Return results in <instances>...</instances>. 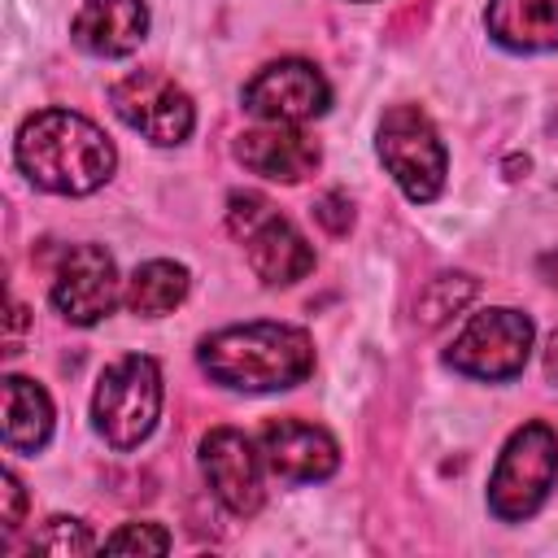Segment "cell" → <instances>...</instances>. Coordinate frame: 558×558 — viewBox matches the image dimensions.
Returning <instances> with one entry per match:
<instances>
[{
    "instance_id": "12",
    "label": "cell",
    "mask_w": 558,
    "mask_h": 558,
    "mask_svg": "<svg viewBox=\"0 0 558 558\" xmlns=\"http://www.w3.org/2000/svg\"><path fill=\"white\" fill-rule=\"evenodd\" d=\"M257 449H262V462L288 484H314V480H327L340 466L336 440L318 423H305V418L266 423Z\"/></svg>"
},
{
    "instance_id": "11",
    "label": "cell",
    "mask_w": 558,
    "mask_h": 558,
    "mask_svg": "<svg viewBox=\"0 0 558 558\" xmlns=\"http://www.w3.org/2000/svg\"><path fill=\"white\" fill-rule=\"evenodd\" d=\"M201 466H205V480L214 488V497L248 519L262 510V449L248 445L244 432L235 427H214L205 440H201Z\"/></svg>"
},
{
    "instance_id": "4",
    "label": "cell",
    "mask_w": 558,
    "mask_h": 558,
    "mask_svg": "<svg viewBox=\"0 0 558 558\" xmlns=\"http://www.w3.org/2000/svg\"><path fill=\"white\" fill-rule=\"evenodd\" d=\"M161 414V371L144 353H126L113 366H105L96 397H92V418L96 432L113 449H135Z\"/></svg>"
},
{
    "instance_id": "2",
    "label": "cell",
    "mask_w": 558,
    "mask_h": 558,
    "mask_svg": "<svg viewBox=\"0 0 558 558\" xmlns=\"http://www.w3.org/2000/svg\"><path fill=\"white\" fill-rule=\"evenodd\" d=\"M201 371L235 392L296 388L314 371V340L292 323H240L201 340Z\"/></svg>"
},
{
    "instance_id": "21",
    "label": "cell",
    "mask_w": 558,
    "mask_h": 558,
    "mask_svg": "<svg viewBox=\"0 0 558 558\" xmlns=\"http://www.w3.org/2000/svg\"><path fill=\"white\" fill-rule=\"evenodd\" d=\"M314 218H318L327 231L340 235V231H349V222H353V205H349L340 192H327V196L314 205Z\"/></svg>"
},
{
    "instance_id": "16",
    "label": "cell",
    "mask_w": 558,
    "mask_h": 558,
    "mask_svg": "<svg viewBox=\"0 0 558 558\" xmlns=\"http://www.w3.org/2000/svg\"><path fill=\"white\" fill-rule=\"evenodd\" d=\"M48 436H52L48 392L26 375H9L4 379V445L13 453H35L48 445Z\"/></svg>"
},
{
    "instance_id": "7",
    "label": "cell",
    "mask_w": 558,
    "mask_h": 558,
    "mask_svg": "<svg viewBox=\"0 0 558 558\" xmlns=\"http://www.w3.org/2000/svg\"><path fill=\"white\" fill-rule=\"evenodd\" d=\"M527 353L532 318L519 310H484L458 331L445 362L471 379H514L527 366Z\"/></svg>"
},
{
    "instance_id": "20",
    "label": "cell",
    "mask_w": 558,
    "mask_h": 558,
    "mask_svg": "<svg viewBox=\"0 0 558 558\" xmlns=\"http://www.w3.org/2000/svg\"><path fill=\"white\" fill-rule=\"evenodd\" d=\"M170 532L157 523H122L113 536H105V554H166Z\"/></svg>"
},
{
    "instance_id": "19",
    "label": "cell",
    "mask_w": 558,
    "mask_h": 558,
    "mask_svg": "<svg viewBox=\"0 0 558 558\" xmlns=\"http://www.w3.org/2000/svg\"><path fill=\"white\" fill-rule=\"evenodd\" d=\"M31 549L70 558V554H92V549H96V541H92V532H87L78 519H48V523L31 536Z\"/></svg>"
},
{
    "instance_id": "1",
    "label": "cell",
    "mask_w": 558,
    "mask_h": 558,
    "mask_svg": "<svg viewBox=\"0 0 558 558\" xmlns=\"http://www.w3.org/2000/svg\"><path fill=\"white\" fill-rule=\"evenodd\" d=\"M13 157H17L22 174L35 187L57 192V196H87L118 166V153H113L109 135L74 109L31 113L17 131Z\"/></svg>"
},
{
    "instance_id": "13",
    "label": "cell",
    "mask_w": 558,
    "mask_h": 558,
    "mask_svg": "<svg viewBox=\"0 0 558 558\" xmlns=\"http://www.w3.org/2000/svg\"><path fill=\"white\" fill-rule=\"evenodd\" d=\"M235 157L253 174H266V179H279V183H301L318 166V144L305 131L288 126V122H266V126L244 131L235 140Z\"/></svg>"
},
{
    "instance_id": "8",
    "label": "cell",
    "mask_w": 558,
    "mask_h": 558,
    "mask_svg": "<svg viewBox=\"0 0 558 558\" xmlns=\"http://www.w3.org/2000/svg\"><path fill=\"white\" fill-rule=\"evenodd\" d=\"M109 105L131 131H140L148 144H161V148L183 144L196 126L192 96L157 70H135V74L118 78L109 87Z\"/></svg>"
},
{
    "instance_id": "23",
    "label": "cell",
    "mask_w": 558,
    "mask_h": 558,
    "mask_svg": "<svg viewBox=\"0 0 558 558\" xmlns=\"http://www.w3.org/2000/svg\"><path fill=\"white\" fill-rule=\"evenodd\" d=\"M545 375H549V384H558V331L545 344Z\"/></svg>"
},
{
    "instance_id": "10",
    "label": "cell",
    "mask_w": 558,
    "mask_h": 558,
    "mask_svg": "<svg viewBox=\"0 0 558 558\" xmlns=\"http://www.w3.org/2000/svg\"><path fill=\"white\" fill-rule=\"evenodd\" d=\"M52 305L65 323L92 327L118 305V266L100 244H74L65 248L57 275H52Z\"/></svg>"
},
{
    "instance_id": "3",
    "label": "cell",
    "mask_w": 558,
    "mask_h": 558,
    "mask_svg": "<svg viewBox=\"0 0 558 558\" xmlns=\"http://www.w3.org/2000/svg\"><path fill=\"white\" fill-rule=\"evenodd\" d=\"M227 227L244 244V257L253 275L270 288L296 283L314 270V248L310 240L257 192H231L227 201Z\"/></svg>"
},
{
    "instance_id": "24",
    "label": "cell",
    "mask_w": 558,
    "mask_h": 558,
    "mask_svg": "<svg viewBox=\"0 0 558 558\" xmlns=\"http://www.w3.org/2000/svg\"><path fill=\"white\" fill-rule=\"evenodd\" d=\"M541 275H545V279H549V283H554V288H558V248H554V253H545V257H541Z\"/></svg>"
},
{
    "instance_id": "22",
    "label": "cell",
    "mask_w": 558,
    "mask_h": 558,
    "mask_svg": "<svg viewBox=\"0 0 558 558\" xmlns=\"http://www.w3.org/2000/svg\"><path fill=\"white\" fill-rule=\"evenodd\" d=\"M0 484H4V488H0V493H4V514H0V519H4V532H17V523H22V510H26V493H22V480H17L13 471H4V475H0Z\"/></svg>"
},
{
    "instance_id": "14",
    "label": "cell",
    "mask_w": 558,
    "mask_h": 558,
    "mask_svg": "<svg viewBox=\"0 0 558 558\" xmlns=\"http://www.w3.org/2000/svg\"><path fill=\"white\" fill-rule=\"evenodd\" d=\"M148 31L144 0H83L74 17V44L92 57H126L140 48Z\"/></svg>"
},
{
    "instance_id": "6",
    "label": "cell",
    "mask_w": 558,
    "mask_h": 558,
    "mask_svg": "<svg viewBox=\"0 0 558 558\" xmlns=\"http://www.w3.org/2000/svg\"><path fill=\"white\" fill-rule=\"evenodd\" d=\"M379 161L388 166V174L401 183V192L423 205L436 201L445 187V144L436 135V126L427 122V113L418 105H392L379 122Z\"/></svg>"
},
{
    "instance_id": "5",
    "label": "cell",
    "mask_w": 558,
    "mask_h": 558,
    "mask_svg": "<svg viewBox=\"0 0 558 558\" xmlns=\"http://www.w3.org/2000/svg\"><path fill=\"white\" fill-rule=\"evenodd\" d=\"M554 480H558V436H554V427L549 423H523L506 440V449L493 466L488 506L506 523L527 519L545 506Z\"/></svg>"
},
{
    "instance_id": "17",
    "label": "cell",
    "mask_w": 558,
    "mask_h": 558,
    "mask_svg": "<svg viewBox=\"0 0 558 558\" xmlns=\"http://www.w3.org/2000/svg\"><path fill=\"white\" fill-rule=\"evenodd\" d=\"M187 296V270L179 262H144L126 283V310L140 318H161Z\"/></svg>"
},
{
    "instance_id": "15",
    "label": "cell",
    "mask_w": 558,
    "mask_h": 558,
    "mask_svg": "<svg viewBox=\"0 0 558 558\" xmlns=\"http://www.w3.org/2000/svg\"><path fill=\"white\" fill-rule=\"evenodd\" d=\"M488 35L514 52L558 48V0H493Z\"/></svg>"
},
{
    "instance_id": "9",
    "label": "cell",
    "mask_w": 558,
    "mask_h": 558,
    "mask_svg": "<svg viewBox=\"0 0 558 558\" xmlns=\"http://www.w3.org/2000/svg\"><path fill=\"white\" fill-rule=\"evenodd\" d=\"M331 105V87L327 78L310 65V61H275L266 70H257L244 83V109L262 122H310L318 113H327Z\"/></svg>"
},
{
    "instance_id": "18",
    "label": "cell",
    "mask_w": 558,
    "mask_h": 558,
    "mask_svg": "<svg viewBox=\"0 0 558 558\" xmlns=\"http://www.w3.org/2000/svg\"><path fill=\"white\" fill-rule=\"evenodd\" d=\"M471 296H475V279H471V275H436V279L418 292V323H423V327H436V323H445L449 314H458Z\"/></svg>"
}]
</instances>
